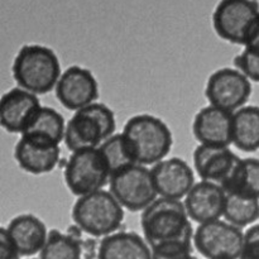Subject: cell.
Instances as JSON below:
<instances>
[{"label":"cell","mask_w":259,"mask_h":259,"mask_svg":"<svg viewBox=\"0 0 259 259\" xmlns=\"http://www.w3.org/2000/svg\"><path fill=\"white\" fill-rule=\"evenodd\" d=\"M42 108L38 95L13 88L0 100V125L12 134L22 136Z\"/></svg>","instance_id":"obj_14"},{"label":"cell","mask_w":259,"mask_h":259,"mask_svg":"<svg viewBox=\"0 0 259 259\" xmlns=\"http://www.w3.org/2000/svg\"><path fill=\"white\" fill-rule=\"evenodd\" d=\"M121 133L128 141L137 163L142 166H154L166 159L174 146L169 126L152 114H137L129 118Z\"/></svg>","instance_id":"obj_2"},{"label":"cell","mask_w":259,"mask_h":259,"mask_svg":"<svg viewBox=\"0 0 259 259\" xmlns=\"http://www.w3.org/2000/svg\"><path fill=\"white\" fill-rule=\"evenodd\" d=\"M240 259H259V223L244 232V244Z\"/></svg>","instance_id":"obj_27"},{"label":"cell","mask_w":259,"mask_h":259,"mask_svg":"<svg viewBox=\"0 0 259 259\" xmlns=\"http://www.w3.org/2000/svg\"><path fill=\"white\" fill-rule=\"evenodd\" d=\"M227 194L259 200V159H240L229 179L222 185Z\"/></svg>","instance_id":"obj_21"},{"label":"cell","mask_w":259,"mask_h":259,"mask_svg":"<svg viewBox=\"0 0 259 259\" xmlns=\"http://www.w3.org/2000/svg\"><path fill=\"white\" fill-rule=\"evenodd\" d=\"M63 71L52 48L43 45H24L18 51L12 66L18 88L35 95L55 90Z\"/></svg>","instance_id":"obj_1"},{"label":"cell","mask_w":259,"mask_h":259,"mask_svg":"<svg viewBox=\"0 0 259 259\" xmlns=\"http://www.w3.org/2000/svg\"><path fill=\"white\" fill-rule=\"evenodd\" d=\"M5 228L22 257L39 254L47 243L50 233L42 219L28 212L13 218Z\"/></svg>","instance_id":"obj_18"},{"label":"cell","mask_w":259,"mask_h":259,"mask_svg":"<svg viewBox=\"0 0 259 259\" xmlns=\"http://www.w3.org/2000/svg\"><path fill=\"white\" fill-rule=\"evenodd\" d=\"M14 158L27 174L34 176L50 174L61 161L60 144L37 134L24 133L15 144Z\"/></svg>","instance_id":"obj_12"},{"label":"cell","mask_w":259,"mask_h":259,"mask_svg":"<svg viewBox=\"0 0 259 259\" xmlns=\"http://www.w3.org/2000/svg\"><path fill=\"white\" fill-rule=\"evenodd\" d=\"M159 197L182 201L195 186V169L180 157L158 162L151 168Z\"/></svg>","instance_id":"obj_13"},{"label":"cell","mask_w":259,"mask_h":259,"mask_svg":"<svg viewBox=\"0 0 259 259\" xmlns=\"http://www.w3.org/2000/svg\"><path fill=\"white\" fill-rule=\"evenodd\" d=\"M98 259H153L144 237L134 232H116L103 238Z\"/></svg>","instance_id":"obj_19"},{"label":"cell","mask_w":259,"mask_h":259,"mask_svg":"<svg viewBox=\"0 0 259 259\" xmlns=\"http://www.w3.org/2000/svg\"><path fill=\"white\" fill-rule=\"evenodd\" d=\"M66 124L63 115L56 109L42 106L24 133L37 134L61 144L65 142Z\"/></svg>","instance_id":"obj_23"},{"label":"cell","mask_w":259,"mask_h":259,"mask_svg":"<svg viewBox=\"0 0 259 259\" xmlns=\"http://www.w3.org/2000/svg\"><path fill=\"white\" fill-rule=\"evenodd\" d=\"M67 189L77 197L104 190L110 181V171L99 148L72 152L63 168Z\"/></svg>","instance_id":"obj_6"},{"label":"cell","mask_w":259,"mask_h":259,"mask_svg":"<svg viewBox=\"0 0 259 259\" xmlns=\"http://www.w3.org/2000/svg\"><path fill=\"white\" fill-rule=\"evenodd\" d=\"M205 96L209 105L235 113L252 96V81L235 67H223L207 78Z\"/></svg>","instance_id":"obj_9"},{"label":"cell","mask_w":259,"mask_h":259,"mask_svg":"<svg viewBox=\"0 0 259 259\" xmlns=\"http://www.w3.org/2000/svg\"><path fill=\"white\" fill-rule=\"evenodd\" d=\"M55 94L63 108L76 113L98 101L99 82L89 68L72 65L62 72Z\"/></svg>","instance_id":"obj_11"},{"label":"cell","mask_w":259,"mask_h":259,"mask_svg":"<svg viewBox=\"0 0 259 259\" xmlns=\"http://www.w3.org/2000/svg\"><path fill=\"white\" fill-rule=\"evenodd\" d=\"M233 146L247 153L259 151V106L245 105L233 113Z\"/></svg>","instance_id":"obj_20"},{"label":"cell","mask_w":259,"mask_h":259,"mask_svg":"<svg viewBox=\"0 0 259 259\" xmlns=\"http://www.w3.org/2000/svg\"><path fill=\"white\" fill-rule=\"evenodd\" d=\"M244 232L225 220L200 224L194 233V248L205 259H240Z\"/></svg>","instance_id":"obj_8"},{"label":"cell","mask_w":259,"mask_h":259,"mask_svg":"<svg viewBox=\"0 0 259 259\" xmlns=\"http://www.w3.org/2000/svg\"><path fill=\"white\" fill-rule=\"evenodd\" d=\"M223 219L239 229L252 227L259 220V200L227 194Z\"/></svg>","instance_id":"obj_22"},{"label":"cell","mask_w":259,"mask_h":259,"mask_svg":"<svg viewBox=\"0 0 259 259\" xmlns=\"http://www.w3.org/2000/svg\"><path fill=\"white\" fill-rule=\"evenodd\" d=\"M124 207L110 191L94 192L77 197L72 206V220L91 238H105L120 229L124 222Z\"/></svg>","instance_id":"obj_4"},{"label":"cell","mask_w":259,"mask_h":259,"mask_svg":"<svg viewBox=\"0 0 259 259\" xmlns=\"http://www.w3.org/2000/svg\"><path fill=\"white\" fill-rule=\"evenodd\" d=\"M82 240L70 237L67 233L51 229L39 259H82Z\"/></svg>","instance_id":"obj_25"},{"label":"cell","mask_w":259,"mask_h":259,"mask_svg":"<svg viewBox=\"0 0 259 259\" xmlns=\"http://www.w3.org/2000/svg\"><path fill=\"white\" fill-rule=\"evenodd\" d=\"M99 247L100 243L96 242V238L83 239L81 248H82V259H98Z\"/></svg>","instance_id":"obj_29"},{"label":"cell","mask_w":259,"mask_h":259,"mask_svg":"<svg viewBox=\"0 0 259 259\" xmlns=\"http://www.w3.org/2000/svg\"><path fill=\"white\" fill-rule=\"evenodd\" d=\"M30 259H39V258H30Z\"/></svg>","instance_id":"obj_31"},{"label":"cell","mask_w":259,"mask_h":259,"mask_svg":"<svg viewBox=\"0 0 259 259\" xmlns=\"http://www.w3.org/2000/svg\"><path fill=\"white\" fill-rule=\"evenodd\" d=\"M258 15L259 4L255 0H220L212 13V27L223 40L244 46Z\"/></svg>","instance_id":"obj_10"},{"label":"cell","mask_w":259,"mask_h":259,"mask_svg":"<svg viewBox=\"0 0 259 259\" xmlns=\"http://www.w3.org/2000/svg\"><path fill=\"white\" fill-rule=\"evenodd\" d=\"M20 253L8 234L7 228L0 229V259H20Z\"/></svg>","instance_id":"obj_28"},{"label":"cell","mask_w":259,"mask_h":259,"mask_svg":"<svg viewBox=\"0 0 259 259\" xmlns=\"http://www.w3.org/2000/svg\"><path fill=\"white\" fill-rule=\"evenodd\" d=\"M194 259H199V258H196V257H194Z\"/></svg>","instance_id":"obj_32"},{"label":"cell","mask_w":259,"mask_h":259,"mask_svg":"<svg viewBox=\"0 0 259 259\" xmlns=\"http://www.w3.org/2000/svg\"><path fill=\"white\" fill-rule=\"evenodd\" d=\"M225 201L227 192L222 185L200 181L185 197L184 204L190 219L200 225L223 219Z\"/></svg>","instance_id":"obj_15"},{"label":"cell","mask_w":259,"mask_h":259,"mask_svg":"<svg viewBox=\"0 0 259 259\" xmlns=\"http://www.w3.org/2000/svg\"><path fill=\"white\" fill-rule=\"evenodd\" d=\"M234 67L244 73L250 81L259 82V52L244 48L234 58Z\"/></svg>","instance_id":"obj_26"},{"label":"cell","mask_w":259,"mask_h":259,"mask_svg":"<svg viewBox=\"0 0 259 259\" xmlns=\"http://www.w3.org/2000/svg\"><path fill=\"white\" fill-rule=\"evenodd\" d=\"M115 131L114 111L105 104L96 101L73 113L66 124L65 144L71 153L99 148L106 139L115 134Z\"/></svg>","instance_id":"obj_3"},{"label":"cell","mask_w":259,"mask_h":259,"mask_svg":"<svg viewBox=\"0 0 259 259\" xmlns=\"http://www.w3.org/2000/svg\"><path fill=\"white\" fill-rule=\"evenodd\" d=\"M240 157L230 147H215L199 144L192 154L194 169L201 181L223 185L233 174Z\"/></svg>","instance_id":"obj_17"},{"label":"cell","mask_w":259,"mask_h":259,"mask_svg":"<svg viewBox=\"0 0 259 259\" xmlns=\"http://www.w3.org/2000/svg\"><path fill=\"white\" fill-rule=\"evenodd\" d=\"M99 149L105 158L110 176L128 167L138 164L123 133H115L111 136L99 147Z\"/></svg>","instance_id":"obj_24"},{"label":"cell","mask_w":259,"mask_h":259,"mask_svg":"<svg viewBox=\"0 0 259 259\" xmlns=\"http://www.w3.org/2000/svg\"><path fill=\"white\" fill-rule=\"evenodd\" d=\"M192 133L199 144L230 147L233 144V113L212 105L204 106L195 115Z\"/></svg>","instance_id":"obj_16"},{"label":"cell","mask_w":259,"mask_h":259,"mask_svg":"<svg viewBox=\"0 0 259 259\" xmlns=\"http://www.w3.org/2000/svg\"><path fill=\"white\" fill-rule=\"evenodd\" d=\"M109 191L125 210L143 211L158 199L151 168L134 164L111 175Z\"/></svg>","instance_id":"obj_7"},{"label":"cell","mask_w":259,"mask_h":259,"mask_svg":"<svg viewBox=\"0 0 259 259\" xmlns=\"http://www.w3.org/2000/svg\"><path fill=\"white\" fill-rule=\"evenodd\" d=\"M255 2H258V0H255Z\"/></svg>","instance_id":"obj_33"},{"label":"cell","mask_w":259,"mask_h":259,"mask_svg":"<svg viewBox=\"0 0 259 259\" xmlns=\"http://www.w3.org/2000/svg\"><path fill=\"white\" fill-rule=\"evenodd\" d=\"M141 227L149 247L195 233L184 201L164 197H158L142 211Z\"/></svg>","instance_id":"obj_5"},{"label":"cell","mask_w":259,"mask_h":259,"mask_svg":"<svg viewBox=\"0 0 259 259\" xmlns=\"http://www.w3.org/2000/svg\"><path fill=\"white\" fill-rule=\"evenodd\" d=\"M243 47L248 48V50L258 51L259 52V15L257 17V19L254 20V23H253Z\"/></svg>","instance_id":"obj_30"}]
</instances>
